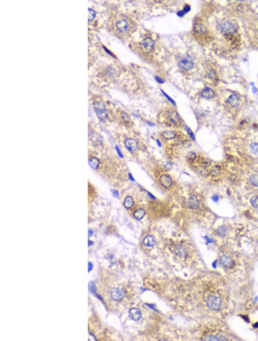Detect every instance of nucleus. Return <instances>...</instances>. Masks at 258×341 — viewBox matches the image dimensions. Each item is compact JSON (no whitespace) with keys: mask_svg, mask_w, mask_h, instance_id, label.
Returning <instances> with one entry per match:
<instances>
[{"mask_svg":"<svg viewBox=\"0 0 258 341\" xmlns=\"http://www.w3.org/2000/svg\"><path fill=\"white\" fill-rule=\"evenodd\" d=\"M94 108L98 118L101 121H105L108 118V114L105 104L101 101L94 102Z\"/></svg>","mask_w":258,"mask_h":341,"instance_id":"1","label":"nucleus"},{"mask_svg":"<svg viewBox=\"0 0 258 341\" xmlns=\"http://www.w3.org/2000/svg\"><path fill=\"white\" fill-rule=\"evenodd\" d=\"M110 295L111 299L116 302H120L124 299L126 292L124 289L122 288L115 287L111 290Z\"/></svg>","mask_w":258,"mask_h":341,"instance_id":"2","label":"nucleus"},{"mask_svg":"<svg viewBox=\"0 0 258 341\" xmlns=\"http://www.w3.org/2000/svg\"><path fill=\"white\" fill-rule=\"evenodd\" d=\"M221 300L219 297L216 296H211L208 297L207 300L208 307L213 310L219 309L221 307Z\"/></svg>","mask_w":258,"mask_h":341,"instance_id":"3","label":"nucleus"},{"mask_svg":"<svg viewBox=\"0 0 258 341\" xmlns=\"http://www.w3.org/2000/svg\"><path fill=\"white\" fill-rule=\"evenodd\" d=\"M115 27L120 32H126L129 29V22L125 19H120L116 22Z\"/></svg>","mask_w":258,"mask_h":341,"instance_id":"4","label":"nucleus"},{"mask_svg":"<svg viewBox=\"0 0 258 341\" xmlns=\"http://www.w3.org/2000/svg\"><path fill=\"white\" fill-rule=\"evenodd\" d=\"M179 65L181 69L185 71H189L193 69L194 63L192 60L185 58L180 60Z\"/></svg>","mask_w":258,"mask_h":341,"instance_id":"5","label":"nucleus"},{"mask_svg":"<svg viewBox=\"0 0 258 341\" xmlns=\"http://www.w3.org/2000/svg\"><path fill=\"white\" fill-rule=\"evenodd\" d=\"M221 31L225 33H232L235 32L236 31V27L233 24L230 22H224L221 24L220 26Z\"/></svg>","mask_w":258,"mask_h":341,"instance_id":"6","label":"nucleus"},{"mask_svg":"<svg viewBox=\"0 0 258 341\" xmlns=\"http://www.w3.org/2000/svg\"><path fill=\"white\" fill-rule=\"evenodd\" d=\"M160 182L162 185L165 189H169L172 185V179L168 175H162L160 178Z\"/></svg>","mask_w":258,"mask_h":341,"instance_id":"7","label":"nucleus"},{"mask_svg":"<svg viewBox=\"0 0 258 341\" xmlns=\"http://www.w3.org/2000/svg\"><path fill=\"white\" fill-rule=\"evenodd\" d=\"M129 315L130 317L135 321L139 320L142 317V313L137 308H131L129 310Z\"/></svg>","mask_w":258,"mask_h":341,"instance_id":"8","label":"nucleus"},{"mask_svg":"<svg viewBox=\"0 0 258 341\" xmlns=\"http://www.w3.org/2000/svg\"><path fill=\"white\" fill-rule=\"evenodd\" d=\"M124 145L127 149L130 151H134L138 148V143L133 138H127L125 141Z\"/></svg>","mask_w":258,"mask_h":341,"instance_id":"9","label":"nucleus"},{"mask_svg":"<svg viewBox=\"0 0 258 341\" xmlns=\"http://www.w3.org/2000/svg\"><path fill=\"white\" fill-rule=\"evenodd\" d=\"M220 264L223 267H230L233 264V260L229 256L223 255L220 259Z\"/></svg>","mask_w":258,"mask_h":341,"instance_id":"10","label":"nucleus"},{"mask_svg":"<svg viewBox=\"0 0 258 341\" xmlns=\"http://www.w3.org/2000/svg\"><path fill=\"white\" fill-rule=\"evenodd\" d=\"M142 44L147 51H153L154 47V42L152 39L150 37H146L143 39L142 42Z\"/></svg>","mask_w":258,"mask_h":341,"instance_id":"11","label":"nucleus"},{"mask_svg":"<svg viewBox=\"0 0 258 341\" xmlns=\"http://www.w3.org/2000/svg\"><path fill=\"white\" fill-rule=\"evenodd\" d=\"M168 120L172 124L175 125L178 124L180 121V117L179 114L175 111H170L168 115Z\"/></svg>","mask_w":258,"mask_h":341,"instance_id":"12","label":"nucleus"},{"mask_svg":"<svg viewBox=\"0 0 258 341\" xmlns=\"http://www.w3.org/2000/svg\"><path fill=\"white\" fill-rule=\"evenodd\" d=\"M175 252L176 255L180 257H185L187 255V250L185 249L184 246L181 245H177L175 246Z\"/></svg>","mask_w":258,"mask_h":341,"instance_id":"13","label":"nucleus"},{"mask_svg":"<svg viewBox=\"0 0 258 341\" xmlns=\"http://www.w3.org/2000/svg\"><path fill=\"white\" fill-rule=\"evenodd\" d=\"M189 208L192 209H197L200 207V200L196 196L190 197L188 200Z\"/></svg>","mask_w":258,"mask_h":341,"instance_id":"14","label":"nucleus"},{"mask_svg":"<svg viewBox=\"0 0 258 341\" xmlns=\"http://www.w3.org/2000/svg\"><path fill=\"white\" fill-rule=\"evenodd\" d=\"M228 103L233 107H236L240 105V99L235 94L231 95L227 100Z\"/></svg>","mask_w":258,"mask_h":341,"instance_id":"15","label":"nucleus"},{"mask_svg":"<svg viewBox=\"0 0 258 341\" xmlns=\"http://www.w3.org/2000/svg\"><path fill=\"white\" fill-rule=\"evenodd\" d=\"M156 243V240L153 235H147L143 240V244L145 246L151 247L154 246Z\"/></svg>","mask_w":258,"mask_h":341,"instance_id":"16","label":"nucleus"},{"mask_svg":"<svg viewBox=\"0 0 258 341\" xmlns=\"http://www.w3.org/2000/svg\"><path fill=\"white\" fill-rule=\"evenodd\" d=\"M201 95L205 98L210 99L212 98V97H214L215 92L211 88H206L203 90V92H201Z\"/></svg>","mask_w":258,"mask_h":341,"instance_id":"17","label":"nucleus"},{"mask_svg":"<svg viewBox=\"0 0 258 341\" xmlns=\"http://www.w3.org/2000/svg\"><path fill=\"white\" fill-rule=\"evenodd\" d=\"M194 29L196 32L200 34H203L207 31L206 27L201 24H196L194 26Z\"/></svg>","mask_w":258,"mask_h":341,"instance_id":"18","label":"nucleus"},{"mask_svg":"<svg viewBox=\"0 0 258 341\" xmlns=\"http://www.w3.org/2000/svg\"><path fill=\"white\" fill-rule=\"evenodd\" d=\"M146 212L142 208H139L134 213V217L137 220H141L145 215Z\"/></svg>","mask_w":258,"mask_h":341,"instance_id":"19","label":"nucleus"},{"mask_svg":"<svg viewBox=\"0 0 258 341\" xmlns=\"http://www.w3.org/2000/svg\"><path fill=\"white\" fill-rule=\"evenodd\" d=\"M221 168L220 166L216 165L213 166L211 168V170H210V174L212 176L215 177L221 174Z\"/></svg>","mask_w":258,"mask_h":341,"instance_id":"20","label":"nucleus"},{"mask_svg":"<svg viewBox=\"0 0 258 341\" xmlns=\"http://www.w3.org/2000/svg\"><path fill=\"white\" fill-rule=\"evenodd\" d=\"M162 136L164 138H165L166 140H171L175 137V133L173 131L166 130L162 133Z\"/></svg>","mask_w":258,"mask_h":341,"instance_id":"21","label":"nucleus"},{"mask_svg":"<svg viewBox=\"0 0 258 341\" xmlns=\"http://www.w3.org/2000/svg\"><path fill=\"white\" fill-rule=\"evenodd\" d=\"M124 206L126 208H131L134 204L133 199L131 197H127L124 200Z\"/></svg>","mask_w":258,"mask_h":341,"instance_id":"22","label":"nucleus"},{"mask_svg":"<svg viewBox=\"0 0 258 341\" xmlns=\"http://www.w3.org/2000/svg\"><path fill=\"white\" fill-rule=\"evenodd\" d=\"M205 340L209 341H225L228 340V339L223 336H218V335H209L205 338Z\"/></svg>","mask_w":258,"mask_h":341,"instance_id":"23","label":"nucleus"},{"mask_svg":"<svg viewBox=\"0 0 258 341\" xmlns=\"http://www.w3.org/2000/svg\"><path fill=\"white\" fill-rule=\"evenodd\" d=\"M89 164H90V166H91L93 169L95 170L99 166V160L95 157H92V158L90 159Z\"/></svg>","mask_w":258,"mask_h":341,"instance_id":"24","label":"nucleus"},{"mask_svg":"<svg viewBox=\"0 0 258 341\" xmlns=\"http://www.w3.org/2000/svg\"><path fill=\"white\" fill-rule=\"evenodd\" d=\"M250 181L252 185L258 186V175L255 174L250 177Z\"/></svg>","mask_w":258,"mask_h":341,"instance_id":"25","label":"nucleus"},{"mask_svg":"<svg viewBox=\"0 0 258 341\" xmlns=\"http://www.w3.org/2000/svg\"><path fill=\"white\" fill-rule=\"evenodd\" d=\"M201 165L203 167V168H207L211 165V162L210 160H209L205 158H203L201 161Z\"/></svg>","mask_w":258,"mask_h":341,"instance_id":"26","label":"nucleus"},{"mask_svg":"<svg viewBox=\"0 0 258 341\" xmlns=\"http://www.w3.org/2000/svg\"><path fill=\"white\" fill-rule=\"evenodd\" d=\"M186 158H187L188 161L192 162V161H194L196 160V153H194V152H190V153H189V154L187 155Z\"/></svg>","mask_w":258,"mask_h":341,"instance_id":"27","label":"nucleus"},{"mask_svg":"<svg viewBox=\"0 0 258 341\" xmlns=\"http://www.w3.org/2000/svg\"><path fill=\"white\" fill-rule=\"evenodd\" d=\"M251 203L254 208H258V196L252 197L251 199Z\"/></svg>","mask_w":258,"mask_h":341,"instance_id":"28","label":"nucleus"},{"mask_svg":"<svg viewBox=\"0 0 258 341\" xmlns=\"http://www.w3.org/2000/svg\"><path fill=\"white\" fill-rule=\"evenodd\" d=\"M88 11H89L88 21H91L93 20L94 19V18L95 17V16H96V13H95V12L94 10L91 9H88Z\"/></svg>","mask_w":258,"mask_h":341,"instance_id":"29","label":"nucleus"},{"mask_svg":"<svg viewBox=\"0 0 258 341\" xmlns=\"http://www.w3.org/2000/svg\"><path fill=\"white\" fill-rule=\"evenodd\" d=\"M251 149L254 154L258 155V143H253L251 146Z\"/></svg>","mask_w":258,"mask_h":341,"instance_id":"30","label":"nucleus"},{"mask_svg":"<svg viewBox=\"0 0 258 341\" xmlns=\"http://www.w3.org/2000/svg\"><path fill=\"white\" fill-rule=\"evenodd\" d=\"M122 118L126 123H127V124L130 123L131 118L129 117V115L127 114H126V113H122Z\"/></svg>","mask_w":258,"mask_h":341,"instance_id":"31","label":"nucleus"},{"mask_svg":"<svg viewBox=\"0 0 258 341\" xmlns=\"http://www.w3.org/2000/svg\"><path fill=\"white\" fill-rule=\"evenodd\" d=\"M186 130L187 132H188V134H189V136H190V137L191 138H192L193 140H194V133H193V132H192V131L190 130V129H189V128H186Z\"/></svg>","mask_w":258,"mask_h":341,"instance_id":"32","label":"nucleus"},{"mask_svg":"<svg viewBox=\"0 0 258 341\" xmlns=\"http://www.w3.org/2000/svg\"><path fill=\"white\" fill-rule=\"evenodd\" d=\"M162 92H163L164 95V96H165L166 97V98H168V99L169 100V101L171 102V103H173V104L174 105H175V101H173V99H171V98H170V97H169V96H168L167 94H166L165 93V92H164L163 91H162Z\"/></svg>","mask_w":258,"mask_h":341,"instance_id":"33","label":"nucleus"},{"mask_svg":"<svg viewBox=\"0 0 258 341\" xmlns=\"http://www.w3.org/2000/svg\"><path fill=\"white\" fill-rule=\"evenodd\" d=\"M156 81H157V82L159 83H161H161H164V82H165V80H164L163 79H161V78L158 77H156Z\"/></svg>","mask_w":258,"mask_h":341,"instance_id":"34","label":"nucleus"},{"mask_svg":"<svg viewBox=\"0 0 258 341\" xmlns=\"http://www.w3.org/2000/svg\"><path fill=\"white\" fill-rule=\"evenodd\" d=\"M115 149H116V152H118V154L119 155V156H120V157H123V155H122V153H121V151H120L119 147H118V146H116V147H115Z\"/></svg>","mask_w":258,"mask_h":341,"instance_id":"35","label":"nucleus"},{"mask_svg":"<svg viewBox=\"0 0 258 341\" xmlns=\"http://www.w3.org/2000/svg\"><path fill=\"white\" fill-rule=\"evenodd\" d=\"M111 191H112V195L115 197V198H119V194H118V193L117 191L112 190Z\"/></svg>","mask_w":258,"mask_h":341,"instance_id":"36","label":"nucleus"},{"mask_svg":"<svg viewBox=\"0 0 258 341\" xmlns=\"http://www.w3.org/2000/svg\"><path fill=\"white\" fill-rule=\"evenodd\" d=\"M88 265H89V267H88V272H90V271H91V270L92 269V264H91V263H89V264H88Z\"/></svg>","mask_w":258,"mask_h":341,"instance_id":"37","label":"nucleus"},{"mask_svg":"<svg viewBox=\"0 0 258 341\" xmlns=\"http://www.w3.org/2000/svg\"><path fill=\"white\" fill-rule=\"evenodd\" d=\"M129 178H130V179L131 180V181H134V178H133V176H132V175H131L130 174H129Z\"/></svg>","mask_w":258,"mask_h":341,"instance_id":"38","label":"nucleus"},{"mask_svg":"<svg viewBox=\"0 0 258 341\" xmlns=\"http://www.w3.org/2000/svg\"><path fill=\"white\" fill-rule=\"evenodd\" d=\"M213 200H214L215 201H217V199H218V197H217V196H216V195L214 196V197H213Z\"/></svg>","mask_w":258,"mask_h":341,"instance_id":"39","label":"nucleus"},{"mask_svg":"<svg viewBox=\"0 0 258 341\" xmlns=\"http://www.w3.org/2000/svg\"><path fill=\"white\" fill-rule=\"evenodd\" d=\"M157 144H158V146H159V147H161V143H160V141H159L158 140H157Z\"/></svg>","mask_w":258,"mask_h":341,"instance_id":"40","label":"nucleus"},{"mask_svg":"<svg viewBox=\"0 0 258 341\" xmlns=\"http://www.w3.org/2000/svg\"><path fill=\"white\" fill-rule=\"evenodd\" d=\"M88 233H89V235H92V234L93 233V232L91 230H89Z\"/></svg>","mask_w":258,"mask_h":341,"instance_id":"41","label":"nucleus"},{"mask_svg":"<svg viewBox=\"0 0 258 341\" xmlns=\"http://www.w3.org/2000/svg\"><path fill=\"white\" fill-rule=\"evenodd\" d=\"M148 194H149V195H150V197H152V198H154V199L155 198H154V196H153V195H152V194H150V193H148Z\"/></svg>","mask_w":258,"mask_h":341,"instance_id":"42","label":"nucleus"}]
</instances>
